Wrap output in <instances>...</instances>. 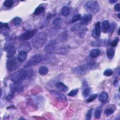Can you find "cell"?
I'll use <instances>...</instances> for the list:
<instances>
[{"label": "cell", "mask_w": 120, "mask_h": 120, "mask_svg": "<svg viewBox=\"0 0 120 120\" xmlns=\"http://www.w3.org/2000/svg\"><path fill=\"white\" fill-rule=\"evenodd\" d=\"M33 75L32 69L29 68L22 69L18 72L13 74L11 77V80L17 84L21 82V81L29 79L31 78Z\"/></svg>", "instance_id": "6da1fadb"}, {"label": "cell", "mask_w": 120, "mask_h": 120, "mask_svg": "<svg viewBox=\"0 0 120 120\" xmlns=\"http://www.w3.org/2000/svg\"><path fill=\"white\" fill-rule=\"evenodd\" d=\"M96 64L95 62H89L82 65L74 68H72V71L77 75H84L95 67Z\"/></svg>", "instance_id": "7a4b0ae2"}, {"label": "cell", "mask_w": 120, "mask_h": 120, "mask_svg": "<svg viewBox=\"0 0 120 120\" xmlns=\"http://www.w3.org/2000/svg\"><path fill=\"white\" fill-rule=\"evenodd\" d=\"M47 41V36L44 32H40L37 33L31 40L33 47L37 49L41 48Z\"/></svg>", "instance_id": "3957f363"}, {"label": "cell", "mask_w": 120, "mask_h": 120, "mask_svg": "<svg viewBox=\"0 0 120 120\" xmlns=\"http://www.w3.org/2000/svg\"><path fill=\"white\" fill-rule=\"evenodd\" d=\"M84 8L90 14H94L98 12L100 7L98 1L95 0H88L85 2Z\"/></svg>", "instance_id": "277c9868"}, {"label": "cell", "mask_w": 120, "mask_h": 120, "mask_svg": "<svg viewBox=\"0 0 120 120\" xmlns=\"http://www.w3.org/2000/svg\"><path fill=\"white\" fill-rule=\"evenodd\" d=\"M42 55L40 54H36L30 59L27 63L24 66L25 68H28L35 66L40 63L42 60Z\"/></svg>", "instance_id": "5b68a950"}, {"label": "cell", "mask_w": 120, "mask_h": 120, "mask_svg": "<svg viewBox=\"0 0 120 120\" xmlns=\"http://www.w3.org/2000/svg\"><path fill=\"white\" fill-rule=\"evenodd\" d=\"M19 60L15 57L9 58L6 63L7 69L8 71H13L16 69L19 66ZM20 62V61H19Z\"/></svg>", "instance_id": "8992f818"}, {"label": "cell", "mask_w": 120, "mask_h": 120, "mask_svg": "<svg viewBox=\"0 0 120 120\" xmlns=\"http://www.w3.org/2000/svg\"><path fill=\"white\" fill-rule=\"evenodd\" d=\"M58 42L56 40H50L48 43L45 46V51L47 53H52L54 52L57 49Z\"/></svg>", "instance_id": "52a82bcc"}, {"label": "cell", "mask_w": 120, "mask_h": 120, "mask_svg": "<svg viewBox=\"0 0 120 120\" xmlns=\"http://www.w3.org/2000/svg\"><path fill=\"white\" fill-rule=\"evenodd\" d=\"M37 30L36 29L32 30H27L23 33L20 37L19 40L22 41L28 40L32 38L36 33Z\"/></svg>", "instance_id": "ba28073f"}, {"label": "cell", "mask_w": 120, "mask_h": 120, "mask_svg": "<svg viewBox=\"0 0 120 120\" xmlns=\"http://www.w3.org/2000/svg\"><path fill=\"white\" fill-rule=\"evenodd\" d=\"M101 23L100 22H98L95 24L94 28L92 30L91 35L92 37L96 38H99L101 34Z\"/></svg>", "instance_id": "9c48e42d"}, {"label": "cell", "mask_w": 120, "mask_h": 120, "mask_svg": "<svg viewBox=\"0 0 120 120\" xmlns=\"http://www.w3.org/2000/svg\"><path fill=\"white\" fill-rule=\"evenodd\" d=\"M4 49L7 52L8 58L14 57L16 52V48L14 45H5Z\"/></svg>", "instance_id": "30bf717a"}, {"label": "cell", "mask_w": 120, "mask_h": 120, "mask_svg": "<svg viewBox=\"0 0 120 120\" xmlns=\"http://www.w3.org/2000/svg\"><path fill=\"white\" fill-rule=\"evenodd\" d=\"M92 15L91 14H84L81 19L80 24L81 25H87L92 20Z\"/></svg>", "instance_id": "8fae6325"}, {"label": "cell", "mask_w": 120, "mask_h": 120, "mask_svg": "<svg viewBox=\"0 0 120 120\" xmlns=\"http://www.w3.org/2000/svg\"><path fill=\"white\" fill-rule=\"evenodd\" d=\"M50 92L52 94L55 96L56 97L57 99L59 101L64 102L67 101V98L62 93L54 90H51L50 91Z\"/></svg>", "instance_id": "7c38bea8"}, {"label": "cell", "mask_w": 120, "mask_h": 120, "mask_svg": "<svg viewBox=\"0 0 120 120\" xmlns=\"http://www.w3.org/2000/svg\"><path fill=\"white\" fill-rule=\"evenodd\" d=\"M55 86L58 90H59L62 92H65L68 90V87L62 82H57L55 84Z\"/></svg>", "instance_id": "4fadbf2b"}, {"label": "cell", "mask_w": 120, "mask_h": 120, "mask_svg": "<svg viewBox=\"0 0 120 120\" xmlns=\"http://www.w3.org/2000/svg\"><path fill=\"white\" fill-rule=\"evenodd\" d=\"M110 27V23L108 20H105L102 22L101 30L104 33H106L108 32Z\"/></svg>", "instance_id": "5bb4252c"}, {"label": "cell", "mask_w": 120, "mask_h": 120, "mask_svg": "<svg viewBox=\"0 0 120 120\" xmlns=\"http://www.w3.org/2000/svg\"><path fill=\"white\" fill-rule=\"evenodd\" d=\"M101 53V51L99 49L96 48L92 49L90 52V56L92 58H95L98 57Z\"/></svg>", "instance_id": "9a60e30c"}, {"label": "cell", "mask_w": 120, "mask_h": 120, "mask_svg": "<svg viewBox=\"0 0 120 120\" xmlns=\"http://www.w3.org/2000/svg\"><path fill=\"white\" fill-rule=\"evenodd\" d=\"M27 56V52L24 51H21L18 53V60L20 62H22L26 60Z\"/></svg>", "instance_id": "2e32d148"}, {"label": "cell", "mask_w": 120, "mask_h": 120, "mask_svg": "<svg viewBox=\"0 0 120 120\" xmlns=\"http://www.w3.org/2000/svg\"><path fill=\"white\" fill-rule=\"evenodd\" d=\"M108 98V94L105 91L102 92L99 95L98 99L99 101L101 102H105L107 100Z\"/></svg>", "instance_id": "e0dca14e"}, {"label": "cell", "mask_w": 120, "mask_h": 120, "mask_svg": "<svg viewBox=\"0 0 120 120\" xmlns=\"http://www.w3.org/2000/svg\"><path fill=\"white\" fill-rule=\"evenodd\" d=\"M48 72V69L47 67L45 66H41L38 69V73L42 75H46Z\"/></svg>", "instance_id": "ac0fdd59"}, {"label": "cell", "mask_w": 120, "mask_h": 120, "mask_svg": "<svg viewBox=\"0 0 120 120\" xmlns=\"http://www.w3.org/2000/svg\"><path fill=\"white\" fill-rule=\"evenodd\" d=\"M102 111V107L101 106H99L96 108L94 112V117L95 118L98 119L100 118Z\"/></svg>", "instance_id": "d6986e66"}, {"label": "cell", "mask_w": 120, "mask_h": 120, "mask_svg": "<svg viewBox=\"0 0 120 120\" xmlns=\"http://www.w3.org/2000/svg\"><path fill=\"white\" fill-rule=\"evenodd\" d=\"M62 22V19L60 17H57L53 20L52 22V24L55 27L58 28L61 26Z\"/></svg>", "instance_id": "ffe728a7"}, {"label": "cell", "mask_w": 120, "mask_h": 120, "mask_svg": "<svg viewBox=\"0 0 120 120\" xmlns=\"http://www.w3.org/2000/svg\"><path fill=\"white\" fill-rule=\"evenodd\" d=\"M21 48L22 49H23L22 51H24L26 52L30 51L31 50L30 44L28 42H25L22 44L21 45Z\"/></svg>", "instance_id": "44dd1931"}, {"label": "cell", "mask_w": 120, "mask_h": 120, "mask_svg": "<svg viewBox=\"0 0 120 120\" xmlns=\"http://www.w3.org/2000/svg\"><path fill=\"white\" fill-rule=\"evenodd\" d=\"M115 51L112 48H109L107 50V56L108 59L112 60L114 57Z\"/></svg>", "instance_id": "7402d4cb"}, {"label": "cell", "mask_w": 120, "mask_h": 120, "mask_svg": "<svg viewBox=\"0 0 120 120\" xmlns=\"http://www.w3.org/2000/svg\"><path fill=\"white\" fill-rule=\"evenodd\" d=\"M87 28L86 27H83V28H81L79 30H78V36L80 38H82L84 37L86 32L87 31Z\"/></svg>", "instance_id": "603a6c76"}, {"label": "cell", "mask_w": 120, "mask_h": 120, "mask_svg": "<svg viewBox=\"0 0 120 120\" xmlns=\"http://www.w3.org/2000/svg\"><path fill=\"white\" fill-rule=\"evenodd\" d=\"M61 13L63 16H68L70 13L69 8L68 6H64L61 10Z\"/></svg>", "instance_id": "cb8c5ba5"}, {"label": "cell", "mask_w": 120, "mask_h": 120, "mask_svg": "<svg viewBox=\"0 0 120 120\" xmlns=\"http://www.w3.org/2000/svg\"><path fill=\"white\" fill-rule=\"evenodd\" d=\"M44 11H45V8L43 6H39L35 9L34 13L35 15H38L43 13Z\"/></svg>", "instance_id": "d4e9b609"}, {"label": "cell", "mask_w": 120, "mask_h": 120, "mask_svg": "<svg viewBox=\"0 0 120 120\" xmlns=\"http://www.w3.org/2000/svg\"><path fill=\"white\" fill-rule=\"evenodd\" d=\"M12 22L15 26H18L21 24L22 22V19L19 17H15L12 20Z\"/></svg>", "instance_id": "484cf974"}, {"label": "cell", "mask_w": 120, "mask_h": 120, "mask_svg": "<svg viewBox=\"0 0 120 120\" xmlns=\"http://www.w3.org/2000/svg\"><path fill=\"white\" fill-rule=\"evenodd\" d=\"M90 91H91V88L88 86H87L84 88H83V90L82 92V95L83 97L87 98L90 94Z\"/></svg>", "instance_id": "4316f807"}, {"label": "cell", "mask_w": 120, "mask_h": 120, "mask_svg": "<svg viewBox=\"0 0 120 120\" xmlns=\"http://www.w3.org/2000/svg\"><path fill=\"white\" fill-rule=\"evenodd\" d=\"M14 5V1L12 0H6L4 3L3 5L6 8H11Z\"/></svg>", "instance_id": "83f0119b"}, {"label": "cell", "mask_w": 120, "mask_h": 120, "mask_svg": "<svg viewBox=\"0 0 120 120\" xmlns=\"http://www.w3.org/2000/svg\"><path fill=\"white\" fill-rule=\"evenodd\" d=\"M81 15L80 14H78L75 15L72 17V19L71 20V23L75 22H76L81 20Z\"/></svg>", "instance_id": "f1b7e54d"}, {"label": "cell", "mask_w": 120, "mask_h": 120, "mask_svg": "<svg viewBox=\"0 0 120 120\" xmlns=\"http://www.w3.org/2000/svg\"><path fill=\"white\" fill-rule=\"evenodd\" d=\"M103 44V42L101 40H99L97 41H92L90 43V45L92 46H101Z\"/></svg>", "instance_id": "f546056e"}, {"label": "cell", "mask_w": 120, "mask_h": 120, "mask_svg": "<svg viewBox=\"0 0 120 120\" xmlns=\"http://www.w3.org/2000/svg\"><path fill=\"white\" fill-rule=\"evenodd\" d=\"M113 70L112 69H110V68H107L106 69H105L104 73H103V74L105 76H110L111 75H112L113 74Z\"/></svg>", "instance_id": "4dcf8cb0"}, {"label": "cell", "mask_w": 120, "mask_h": 120, "mask_svg": "<svg viewBox=\"0 0 120 120\" xmlns=\"http://www.w3.org/2000/svg\"><path fill=\"white\" fill-rule=\"evenodd\" d=\"M104 112H105V115L109 116L113 113L114 110L112 107H108L105 109Z\"/></svg>", "instance_id": "1f68e13d"}, {"label": "cell", "mask_w": 120, "mask_h": 120, "mask_svg": "<svg viewBox=\"0 0 120 120\" xmlns=\"http://www.w3.org/2000/svg\"><path fill=\"white\" fill-rule=\"evenodd\" d=\"M16 91L18 93H21L24 90V86L22 85H21L20 83L16 84Z\"/></svg>", "instance_id": "d6a6232c"}, {"label": "cell", "mask_w": 120, "mask_h": 120, "mask_svg": "<svg viewBox=\"0 0 120 120\" xmlns=\"http://www.w3.org/2000/svg\"><path fill=\"white\" fill-rule=\"evenodd\" d=\"M78 90H79L78 89H75L72 90H71L68 93V96H70V97H75L78 93Z\"/></svg>", "instance_id": "836d02e7"}, {"label": "cell", "mask_w": 120, "mask_h": 120, "mask_svg": "<svg viewBox=\"0 0 120 120\" xmlns=\"http://www.w3.org/2000/svg\"><path fill=\"white\" fill-rule=\"evenodd\" d=\"M98 97V94H92L91 95H90L89 98L87 99L86 101L87 102H89V103H90V102H92L93 101H94Z\"/></svg>", "instance_id": "e575fe53"}, {"label": "cell", "mask_w": 120, "mask_h": 120, "mask_svg": "<svg viewBox=\"0 0 120 120\" xmlns=\"http://www.w3.org/2000/svg\"><path fill=\"white\" fill-rule=\"evenodd\" d=\"M115 26H116V23L114 22H112L111 24H110V27H109L108 30V32L109 33L111 34L114 30L115 28Z\"/></svg>", "instance_id": "d590c367"}, {"label": "cell", "mask_w": 120, "mask_h": 120, "mask_svg": "<svg viewBox=\"0 0 120 120\" xmlns=\"http://www.w3.org/2000/svg\"><path fill=\"white\" fill-rule=\"evenodd\" d=\"M92 110L93 109L91 108L87 112L86 114V119L87 120H90L91 118V116H92Z\"/></svg>", "instance_id": "8d00e7d4"}, {"label": "cell", "mask_w": 120, "mask_h": 120, "mask_svg": "<svg viewBox=\"0 0 120 120\" xmlns=\"http://www.w3.org/2000/svg\"><path fill=\"white\" fill-rule=\"evenodd\" d=\"M119 38L117 37L115 39H114L112 42L110 44V45L112 47H115L117 45V44L119 42Z\"/></svg>", "instance_id": "74e56055"}, {"label": "cell", "mask_w": 120, "mask_h": 120, "mask_svg": "<svg viewBox=\"0 0 120 120\" xmlns=\"http://www.w3.org/2000/svg\"><path fill=\"white\" fill-rule=\"evenodd\" d=\"M3 28L4 29H8V25L7 23H2V22H0V29H2V28Z\"/></svg>", "instance_id": "f35d334b"}, {"label": "cell", "mask_w": 120, "mask_h": 120, "mask_svg": "<svg viewBox=\"0 0 120 120\" xmlns=\"http://www.w3.org/2000/svg\"><path fill=\"white\" fill-rule=\"evenodd\" d=\"M114 9L115 11L116 12H120V3L116 4L114 7Z\"/></svg>", "instance_id": "ab89813d"}, {"label": "cell", "mask_w": 120, "mask_h": 120, "mask_svg": "<svg viewBox=\"0 0 120 120\" xmlns=\"http://www.w3.org/2000/svg\"><path fill=\"white\" fill-rule=\"evenodd\" d=\"M109 2L112 4H113V3H116L117 2V0H110Z\"/></svg>", "instance_id": "60d3db41"}, {"label": "cell", "mask_w": 120, "mask_h": 120, "mask_svg": "<svg viewBox=\"0 0 120 120\" xmlns=\"http://www.w3.org/2000/svg\"><path fill=\"white\" fill-rule=\"evenodd\" d=\"M119 15H120V14H118V18H120V16H119Z\"/></svg>", "instance_id": "b9f144b4"}, {"label": "cell", "mask_w": 120, "mask_h": 120, "mask_svg": "<svg viewBox=\"0 0 120 120\" xmlns=\"http://www.w3.org/2000/svg\"><path fill=\"white\" fill-rule=\"evenodd\" d=\"M119 31H120V29H119V30H118V35H120V33H119Z\"/></svg>", "instance_id": "7bdbcfd3"}]
</instances>
